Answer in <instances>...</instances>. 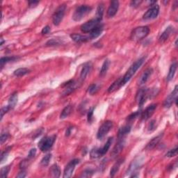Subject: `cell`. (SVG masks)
I'll return each instance as SVG.
<instances>
[{
	"label": "cell",
	"instance_id": "cell-1",
	"mask_svg": "<svg viewBox=\"0 0 178 178\" xmlns=\"http://www.w3.org/2000/svg\"><path fill=\"white\" fill-rule=\"evenodd\" d=\"M146 61V57H142L139 59V60H137L136 62L133 63L132 65L130 66V68L128 69L127 71L125 73V75L122 77V87L124 86L125 84L130 80L132 77L133 75L136 73V72L139 70L141 66L143 65V63L145 62Z\"/></svg>",
	"mask_w": 178,
	"mask_h": 178
},
{
	"label": "cell",
	"instance_id": "cell-2",
	"mask_svg": "<svg viewBox=\"0 0 178 178\" xmlns=\"http://www.w3.org/2000/svg\"><path fill=\"white\" fill-rule=\"evenodd\" d=\"M113 138H109V139L107 140L106 143L104 144V146L101 148H95L91 150V151L90 152L91 157L92 159H97L100 158L101 156H104V155H106V153L108 152V150L110 148V146H111V143L113 142Z\"/></svg>",
	"mask_w": 178,
	"mask_h": 178
},
{
	"label": "cell",
	"instance_id": "cell-3",
	"mask_svg": "<svg viewBox=\"0 0 178 178\" xmlns=\"http://www.w3.org/2000/svg\"><path fill=\"white\" fill-rule=\"evenodd\" d=\"M150 33V28L147 26L139 27L135 28L131 33L130 38L134 41H139L145 38Z\"/></svg>",
	"mask_w": 178,
	"mask_h": 178
},
{
	"label": "cell",
	"instance_id": "cell-4",
	"mask_svg": "<svg viewBox=\"0 0 178 178\" xmlns=\"http://www.w3.org/2000/svg\"><path fill=\"white\" fill-rule=\"evenodd\" d=\"M57 136L53 135L51 136H45L42 138L38 143V148L42 152H46L50 150L52 147H53L54 143L56 141Z\"/></svg>",
	"mask_w": 178,
	"mask_h": 178
},
{
	"label": "cell",
	"instance_id": "cell-5",
	"mask_svg": "<svg viewBox=\"0 0 178 178\" xmlns=\"http://www.w3.org/2000/svg\"><path fill=\"white\" fill-rule=\"evenodd\" d=\"M91 11L92 8L88 5L79 6L75 11L74 14L72 15V19L75 21H80L90 13Z\"/></svg>",
	"mask_w": 178,
	"mask_h": 178
},
{
	"label": "cell",
	"instance_id": "cell-6",
	"mask_svg": "<svg viewBox=\"0 0 178 178\" xmlns=\"http://www.w3.org/2000/svg\"><path fill=\"white\" fill-rule=\"evenodd\" d=\"M66 10V4H61L54 13L53 15H52V22L54 25L58 26L61 22L63 18L65 15Z\"/></svg>",
	"mask_w": 178,
	"mask_h": 178
},
{
	"label": "cell",
	"instance_id": "cell-7",
	"mask_svg": "<svg viewBox=\"0 0 178 178\" xmlns=\"http://www.w3.org/2000/svg\"><path fill=\"white\" fill-rule=\"evenodd\" d=\"M113 123L111 121H106L103 122V124L100 127L97 133V138L99 140H102L106 135L109 132V131L113 127Z\"/></svg>",
	"mask_w": 178,
	"mask_h": 178
},
{
	"label": "cell",
	"instance_id": "cell-8",
	"mask_svg": "<svg viewBox=\"0 0 178 178\" xmlns=\"http://www.w3.org/2000/svg\"><path fill=\"white\" fill-rule=\"evenodd\" d=\"M101 22V21L98 20L96 18L92 19L91 20L88 21V22L83 24L81 26V31L84 33H90L95 28H96L97 26H99Z\"/></svg>",
	"mask_w": 178,
	"mask_h": 178
},
{
	"label": "cell",
	"instance_id": "cell-9",
	"mask_svg": "<svg viewBox=\"0 0 178 178\" xmlns=\"http://www.w3.org/2000/svg\"><path fill=\"white\" fill-rule=\"evenodd\" d=\"M148 97H150V91L148 88H142L139 89L136 97V100L139 106L142 107Z\"/></svg>",
	"mask_w": 178,
	"mask_h": 178
},
{
	"label": "cell",
	"instance_id": "cell-10",
	"mask_svg": "<svg viewBox=\"0 0 178 178\" xmlns=\"http://www.w3.org/2000/svg\"><path fill=\"white\" fill-rule=\"evenodd\" d=\"M79 163V159H75L73 160L70 161L64 169L63 172V177L64 178H68L72 176L73 172L75 168V166Z\"/></svg>",
	"mask_w": 178,
	"mask_h": 178
},
{
	"label": "cell",
	"instance_id": "cell-11",
	"mask_svg": "<svg viewBox=\"0 0 178 178\" xmlns=\"http://www.w3.org/2000/svg\"><path fill=\"white\" fill-rule=\"evenodd\" d=\"M159 13V7L158 5H153L152 7L149 8L144 15H143V19L144 20H150L155 19L158 16Z\"/></svg>",
	"mask_w": 178,
	"mask_h": 178
},
{
	"label": "cell",
	"instance_id": "cell-12",
	"mask_svg": "<svg viewBox=\"0 0 178 178\" xmlns=\"http://www.w3.org/2000/svg\"><path fill=\"white\" fill-rule=\"evenodd\" d=\"M177 94H178L177 86H176L174 90L172 91V93L166 97V99L164 101V106L165 107V108H170L174 102H176V104L177 105Z\"/></svg>",
	"mask_w": 178,
	"mask_h": 178
},
{
	"label": "cell",
	"instance_id": "cell-13",
	"mask_svg": "<svg viewBox=\"0 0 178 178\" xmlns=\"http://www.w3.org/2000/svg\"><path fill=\"white\" fill-rule=\"evenodd\" d=\"M157 104H152L149 105L148 107H146V109L144 111H141V119L143 121H147L148 120L151 116L153 115V113H155V111L156 109Z\"/></svg>",
	"mask_w": 178,
	"mask_h": 178
},
{
	"label": "cell",
	"instance_id": "cell-14",
	"mask_svg": "<svg viewBox=\"0 0 178 178\" xmlns=\"http://www.w3.org/2000/svg\"><path fill=\"white\" fill-rule=\"evenodd\" d=\"M62 87L64 88L62 95L63 96H67L76 90L77 84L74 80H70L66 83H64Z\"/></svg>",
	"mask_w": 178,
	"mask_h": 178
},
{
	"label": "cell",
	"instance_id": "cell-15",
	"mask_svg": "<svg viewBox=\"0 0 178 178\" xmlns=\"http://www.w3.org/2000/svg\"><path fill=\"white\" fill-rule=\"evenodd\" d=\"M125 145V138H123V139H119L118 143L116 144L114 147H113V148L111 152V155L112 157H116V156H117L120 153L122 152V150H123Z\"/></svg>",
	"mask_w": 178,
	"mask_h": 178
},
{
	"label": "cell",
	"instance_id": "cell-16",
	"mask_svg": "<svg viewBox=\"0 0 178 178\" xmlns=\"http://www.w3.org/2000/svg\"><path fill=\"white\" fill-rule=\"evenodd\" d=\"M119 8V2L118 1H112L110 3L108 10H107V16L108 17H113L117 13Z\"/></svg>",
	"mask_w": 178,
	"mask_h": 178
},
{
	"label": "cell",
	"instance_id": "cell-17",
	"mask_svg": "<svg viewBox=\"0 0 178 178\" xmlns=\"http://www.w3.org/2000/svg\"><path fill=\"white\" fill-rule=\"evenodd\" d=\"M173 32H174V27L173 26L167 27L166 29L164 31V32L161 33L160 37H159V41L161 42V43L166 42L168 38H169L170 36L173 33Z\"/></svg>",
	"mask_w": 178,
	"mask_h": 178
},
{
	"label": "cell",
	"instance_id": "cell-18",
	"mask_svg": "<svg viewBox=\"0 0 178 178\" xmlns=\"http://www.w3.org/2000/svg\"><path fill=\"white\" fill-rule=\"evenodd\" d=\"M70 38H72V41H74L75 42H77V43L86 42L91 40L89 36L82 35L79 34V33H72V34L70 35Z\"/></svg>",
	"mask_w": 178,
	"mask_h": 178
},
{
	"label": "cell",
	"instance_id": "cell-19",
	"mask_svg": "<svg viewBox=\"0 0 178 178\" xmlns=\"http://www.w3.org/2000/svg\"><path fill=\"white\" fill-rule=\"evenodd\" d=\"M153 72L152 68H148L146 69L145 71L143 72L142 75L141 76V77L139 79V85H143L144 84L148 82L149 78L151 77Z\"/></svg>",
	"mask_w": 178,
	"mask_h": 178
},
{
	"label": "cell",
	"instance_id": "cell-20",
	"mask_svg": "<svg viewBox=\"0 0 178 178\" xmlns=\"http://www.w3.org/2000/svg\"><path fill=\"white\" fill-rule=\"evenodd\" d=\"M162 136H163V134H160L159 135H158V136L153 138V139L147 144L146 149L148 150H150L153 148H155V147L158 145V143L160 142L161 139H162Z\"/></svg>",
	"mask_w": 178,
	"mask_h": 178
},
{
	"label": "cell",
	"instance_id": "cell-21",
	"mask_svg": "<svg viewBox=\"0 0 178 178\" xmlns=\"http://www.w3.org/2000/svg\"><path fill=\"white\" fill-rule=\"evenodd\" d=\"M131 129V125L130 124H127L122 126V127L120 128V130H118V138L119 139H123V138L125 137V136L130 132Z\"/></svg>",
	"mask_w": 178,
	"mask_h": 178
},
{
	"label": "cell",
	"instance_id": "cell-22",
	"mask_svg": "<svg viewBox=\"0 0 178 178\" xmlns=\"http://www.w3.org/2000/svg\"><path fill=\"white\" fill-rule=\"evenodd\" d=\"M91 68H92V64L91 63H87L84 64V66L83 67L80 73V79L82 81L85 80V79L87 78V77L89 74V72H91Z\"/></svg>",
	"mask_w": 178,
	"mask_h": 178
},
{
	"label": "cell",
	"instance_id": "cell-23",
	"mask_svg": "<svg viewBox=\"0 0 178 178\" xmlns=\"http://www.w3.org/2000/svg\"><path fill=\"white\" fill-rule=\"evenodd\" d=\"M141 160L140 159H135V160L131 162V164H130V168H129V169L127 171V173H132V175L136 173V171L139 169V167L141 166ZM132 175H131V176H132ZM131 176H130V177Z\"/></svg>",
	"mask_w": 178,
	"mask_h": 178
},
{
	"label": "cell",
	"instance_id": "cell-24",
	"mask_svg": "<svg viewBox=\"0 0 178 178\" xmlns=\"http://www.w3.org/2000/svg\"><path fill=\"white\" fill-rule=\"evenodd\" d=\"M123 162H124V159H122V158L119 159L111 168V171H110V176H111V177H114L115 175L118 172L120 168H121V165L122 163H123Z\"/></svg>",
	"mask_w": 178,
	"mask_h": 178
},
{
	"label": "cell",
	"instance_id": "cell-25",
	"mask_svg": "<svg viewBox=\"0 0 178 178\" xmlns=\"http://www.w3.org/2000/svg\"><path fill=\"white\" fill-rule=\"evenodd\" d=\"M103 31V25L102 24H100L99 26H97L96 28H95L89 34V37H90L91 40L97 38V37L101 35Z\"/></svg>",
	"mask_w": 178,
	"mask_h": 178
},
{
	"label": "cell",
	"instance_id": "cell-26",
	"mask_svg": "<svg viewBox=\"0 0 178 178\" xmlns=\"http://www.w3.org/2000/svg\"><path fill=\"white\" fill-rule=\"evenodd\" d=\"M122 77H119L117 80H116L111 86H110V87L108 88V92L109 93H113V92L118 90V89L122 87Z\"/></svg>",
	"mask_w": 178,
	"mask_h": 178
},
{
	"label": "cell",
	"instance_id": "cell-27",
	"mask_svg": "<svg viewBox=\"0 0 178 178\" xmlns=\"http://www.w3.org/2000/svg\"><path fill=\"white\" fill-rule=\"evenodd\" d=\"M177 67V64L176 61H175V62H173V63L171 64V66L169 68V71H168V74L167 77H166L167 82H170L173 79L175 74H176Z\"/></svg>",
	"mask_w": 178,
	"mask_h": 178
},
{
	"label": "cell",
	"instance_id": "cell-28",
	"mask_svg": "<svg viewBox=\"0 0 178 178\" xmlns=\"http://www.w3.org/2000/svg\"><path fill=\"white\" fill-rule=\"evenodd\" d=\"M17 102V93H16V92H15V93L12 94L11 97H9L8 103L7 104V106L11 110V109H13L15 106Z\"/></svg>",
	"mask_w": 178,
	"mask_h": 178
},
{
	"label": "cell",
	"instance_id": "cell-29",
	"mask_svg": "<svg viewBox=\"0 0 178 178\" xmlns=\"http://www.w3.org/2000/svg\"><path fill=\"white\" fill-rule=\"evenodd\" d=\"M50 176L53 177H59L61 175L60 168L57 164L52 165L50 169Z\"/></svg>",
	"mask_w": 178,
	"mask_h": 178
},
{
	"label": "cell",
	"instance_id": "cell-30",
	"mask_svg": "<svg viewBox=\"0 0 178 178\" xmlns=\"http://www.w3.org/2000/svg\"><path fill=\"white\" fill-rule=\"evenodd\" d=\"M73 110V107L72 105H67V106H66L65 108L63 109L62 112H61V115H60V118L61 119H64L66 118L67 117L71 114V113L72 112Z\"/></svg>",
	"mask_w": 178,
	"mask_h": 178
},
{
	"label": "cell",
	"instance_id": "cell-31",
	"mask_svg": "<svg viewBox=\"0 0 178 178\" xmlns=\"http://www.w3.org/2000/svg\"><path fill=\"white\" fill-rule=\"evenodd\" d=\"M30 71L31 70L29 69L26 68V67H20V68H18L15 70L13 72V75L17 77H23L24 75L29 74Z\"/></svg>",
	"mask_w": 178,
	"mask_h": 178
},
{
	"label": "cell",
	"instance_id": "cell-32",
	"mask_svg": "<svg viewBox=\"0 0 178 178\" xmlns=\"http://www.w3.org/2000/svg\"><path fill=\"white\" fill-rule=\"evenodd\" d=\"M109 66H110V61L108 59H106L105 61H104V63L102 66V67H101V70H100V75L101 77H104L106 74V72L109 70Z\"/></svg>",
	"mask_w": 178,
	"mask_h": 178
},
{
	"label": "cell",
	"instance_id": "cell-33",
	"mask_svg": "<svg viewBox=\"0 0 178 178\" xmlns=\"http://www.w3.org/2000/svg\"><path fill=\"white\" fill-rule=\"evenodd\" d=\"M104 4L101 3V4L98 5L97 8L96 17V19H97L98 20H100V21H102L103 14H104Z\"/></svg>",
	"mask_w": 178,
	"mask_h": 178
},
{
	"label": "cell",
	"instance_id": "cell-34",
	"mask_svg": "<svg viewBox=\"0 0 178 178\" xmlns=\"http://www.w3.org/2000/svg\"><path fill=\"white\" fill-rule=\"evenodd\" d=\"M17 58L16 57H2L1 60H0V63H1V67H3L6 63L11 62V61H14L17 60Z\"/></svg>",
	"mask_w": 178,
	"mask_h": 178
},
{
	"label": "cell",
	"instance_id": "cell-35",
	"mask_svg": "<svg viewBox=\"0 0 178 178\" xmlns=\"http://www.w3.org/2000/svg\"><path fill=\"white\" fill-rule=\"evenodd\" d=\"M98 90H99V87H98V86L96 84H93L90 85V87L88 88V93L91 94V96H93V95L96 94L97 93Z\"/></svg>",
	"mask_w": 178,
	"mask_h": 178
},
{
	"label": "cell",
	"instance_id": "cell-36",
	"mask_svg": "<svg viewBox=\"0 0 178 178\" xmlns=\"http://www.w3.org/2000/svg\"><path fill=\"white\" fill-rule=\"evenodd\" d=\"M141 110H139V111H137L136 112H134L133 113H131V114H130L127 117V121L128 122H131L134 121L135 119H136L138 117H139V116H141Z\"/></svg>",
	"mask_w": 178,
	"mask_h": 178
},
{
	"label": "cell",
	"instance_id": "cell-37",
	"mask_svg": "<svg viewBox=\"0 0 178 178\" xmlns=\"http://www.w3.org/2000/svg\"><path fill=\"white\" fill-rule=\"evenodd\" d=\"M52 159V155L48 154L47 155H45L44 157H42L41 161V164L42 166H47L50 164V161Z\"/></svg>",
	"mask_w": 178,
	"mask_h": 178
},
{
	"label": "cell",
	"instance_id": "cell-38",
	"mask_svg": "<svg viewBox=\"0 0 178 178\" xmlns=\"http://www.w3.org/2000/svg\"><path fill=\"white\" fill-rule=\"evenodd\" d=\"M10 170H11V166H7L3 167L1 169V172H0V177L2 178L7 177L8 176V174Z\"/></svg>",
	"mask_w": 178,
	"mask_h": 178
},
{
	"label": "cell",
	"instance_id": "cell-39",
	"mask_svg": "<svg viewBox=\"0 0 178 178\" xmlns=\"http://www.w3.org/2000/svg\"><path fill=\"white\" fill-rule=\"evenodd\" d=\"M61 43H62V42L60 41L59 39L52 38L46 42L45 45L46 46H56V45H59Z\"/></svg>",
	"mask_w": 178,
	"mask_h": 178
},
{
	"label": "cell",
	"instance_id": "cell-40",
	"mask_svg": "<svg viewBox=\"0 0 178 178\" xmlns=\"http://www.w3.org/2000/svg\"><path fill=\"white\" fill-rule=\"evenodd\" d=\"M93 173H94L93 170L91 169V168H87V169H85L84 171L82 172L81 177H89L93 176Z\"/></svg>",
	"mask_w": 178,
	"mask_h": 178
},
{
	"label": "cell",
	"instance_id": "cell-41",
	"mask_svg": "<svg viewBox=\"0 0 178 178\" xmlns=\"http://www.w3.org/2000/svg\"><path fill=\"white\" fill-rule=\"evenodd\" d=\"M10 150H11V148H10V147H9V148H8L7 150H5V151L2 152L1 156H0V161H1V163H3V162H4V161L7 159V158L8 157V152H9V151H10Z\"/></svg>",
	"mask_w": 178,
	"mask_h": 178
},
{
	"label": "cell",
	"instance_id": "cell-42",
	"mask_svg": "<svg viewBox=\"0 0 178 178\" xmlns=\"http://www.w3.org/2000/svg\"><path fill=\"white\" fill-rule=\"evenodd\" d=\"M177 154V147H176L175 148L169 150V151L166 153V156L167 157H173V156H176Z\"/></svg>",
	"mask_w": 178,
	"mask_h": 178
},
{
	"label": "cell",
	"instance_id": "cell-43",
	"mask_svg": "<svg viewBox=\"0 0 178 178\" xmlns=\"http://www.w3.org/2000/svg\"><path fill=\"white\" fill-rule=\"evenodd\" d=\"M8 137H9V134L8 132H6L5 131V132L2 133L1 137H0V143H1L2 145L7 141V140L8 139Z\"/></svg>",
	"mask_w": 178,
	"mask_h": 178
},
{
	"label": "cell",
	"instance_id": "cell-44",
	"mask_svg": "<svg viewBox=\"0 0 178 178\" xmlns=\"http://www.w3.org/2000/svg\"><path fill=\"white\" fill-rule=\"evenodd\" d=\"M156 121L155 120H152V121H150V122L148 126V131H152L156 130Z\"/></svg>",
	"mask_w": 178,
	"mask_h": 178
},
{
	"label": "cell",
	"instance_id": "cell-45",
	"mask_svg": "<svg viewBox=\"0 0 178 178\" xmlns=\"http://www.w3.org/2000/svg\"><path fill=\"white\" fill-rule=\"evenodd\" d=\"M93 111H94V108H91L89 109V111L88 112V122L89 123H91L92 121H93Z\"/></svg>",
	"mask_w": 178,
	"mask_h": 178
},
{
	"label": "cell",
	"instance_id": "cell-46",
	"mask_svg": "<svg viewBox=\"0 0 178 178\" xmlns=\"http://www.w3.org/2000/svg\"><path fill=\"white\" fill-rule=\"evenodd\" d=\"M29 161V159H24V160L22 161L20 164V168L21 170H24L25 168L28 166V161Z\"/></svg>",
	"mask_w": 178,
	"mask_h": 178
},
{
	"label": "cell",
	"instance_id": "cell-47",
	"mask_svg": "<svg viewBox=\"0 0 178 178\" xmlns=\"http://www.w3.org/2000/svg\"><path fill=\"white\" fill-rule=\"evenodd\" d=\"M10 110H11V109L9 108V107L7 105L4 106V107H2V109H1V121L2 120L3 117H4V114H6V113H8L9 111H10Z\"/></svg>",
	"mask_w": 178,
	"mask_h": 178
},
{
	"label": "cell",
	"instance_id": "cell-48",
	"mask_svg": "<svg viewBox=\"0 0 178 178\" xmlns=\"http://www.w3.org/2000/svg\"><path fill=\"white\" fill-rule=\"evenodd\" d=\"M36 154V148H32V150H30V151L29 152L27 159H29V160H31V159L34 157Z\"/></svg>",
	"mask_w": 178,
	"mask_h": 178
},
{
	"label": "cell",
	"instance_id": "cell-49",
	"mask_svg": "<svg viewBox=\"0 0 178 178\" xmlns=\"http://www.w3.org/2000/svg\"><path fill=\"white\" fill-rule=\"evenodd\" d=\"M142 1H139V0H134V1H131L130 3V6L131 7L134 8H137L139 7V6L141 5V3H142Z\"/></svg>",
	"mask_w": 178,
	"mask_h": 178
},
{
	"label": "cell",
	"instance_id": "cell-50",
	"mask_svg": "<svg viewBox=\"0 0 178 178\" xmlns=\"http://www.w3.org/2000/svg\"><path fill=\"white\" fill-rule=\"evenodd\" d=\"M50 31H51V29H50V26H45V27H43V29H42L41 33H42V34H43V35L47 34V33H49L50 32Z\"/></svg>",
	"mask_w": 178,
	"mask_h": 178
},
{
	"label": "cell",
	"instance_id": "cell-51",
	"mask_svg": "<svg viewBox=\"0 0 178 178\" xmlns=\"http://www.w3.org/2000/svg\"><path fill=\"white\" fill-rule=\"evenodd\" d=\"M26 172L24 170H21V171L19 173L17 174V177H19V178H23V177H26Z\"/></svg>",
	"mask_w": 178,
	"mask_h": 178
},
{
	"label": "cell",
	"instance_id": "cell-52",
	"mask_svg": "<svg viewBox=\"0 0 178 178\" xmlns=\"http://www.w3.org/2000/svg\"><path fill=\"white\" fill-rule=\"evenodd\" d=\"M38 4H39V2H38V1H30V2H29V7H31V8L36 7Z\"/></svg>",
	"mask_w": 178,
	"mask_h": 178
},
{
	"label": "cell",
	"instance_id": "cell-53",
	"mask_svg": "<svg viewBox=\"0 0 178 178\" xmlns=\"http://www.w3.org/2000/svg\"><path fill=\"white\" fill-rule=\"evenodd\" d=\"M72 128L73 127H68V128L67 129V130L66 131V136H70V134H71V131L72 130Z\"/></svg>",
	"mask_w": 178,
	"mask_h": 178
},
{
	"label": "cell",
	"instance_id": "cell-54",
	"mask_svg": "<svg viewBox=\"0 0 178 178\" xmlns=\"http://www.w3.org/2000/svg\"><path fill=\"white\" fill-rule=\"evenodd\" d=\"M0 40H1V44H0V45H1V46H2V45H3V44H4V39H3L2 37L1 38V39H0Z\"/></svg>",
	"mask_w": 178,
	"mask_h": 178
}]
</instances>
